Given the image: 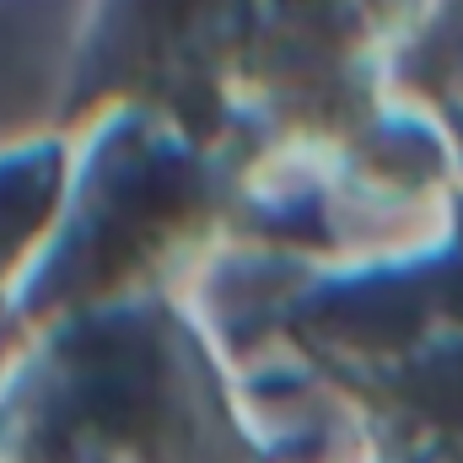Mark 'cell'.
Here are the masks:
<instances>
[{
  "mask_svg": "<svg viewBox=\"0 0 463 463\" xmlns=\"http://www.w3.org/2000/svg\"><path fill=\"white\" fill-rule=\"evenodd\" d=\"M0 463H264L194 335L162 307L43 329L0 388Z\"/></svg>",
  "mask_w": 463,
  "mask_h": 463,
  "instance_id": "6da1fadb",
  "label": "cell"
},
{
  "mask_svg": "<svg viewBox=\"0 0 463 463\" xmlns=\"http://www.w3.org/2000/svg\"><path fill=\"white\" fill-rule=\"evenodd\" d=\"M49 200H54V162L49 156H27V162L0 173V259L16 248V237L38 227Z\"/></svg>",
  "mask_w": 463,
  "mask_h": 463,
  "instance_id": "7a4b0ae2",
  "label": "cell"
}]
</instances>
